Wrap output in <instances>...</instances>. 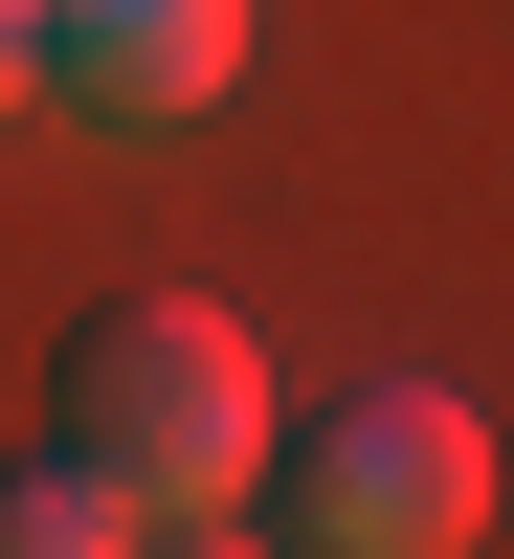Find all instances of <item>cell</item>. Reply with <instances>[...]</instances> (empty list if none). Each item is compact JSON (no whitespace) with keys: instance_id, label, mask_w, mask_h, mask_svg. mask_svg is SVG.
<instances>
[{"instance_id":"6da1fadb","label":"cell","mask_w":514,"mask_h":559,"mask_svg":"<svg viewBox=\"0 0 514 559\" xmlns=\"http://www.w3.org/2000/svg\"><path fill=\"white\" fill-rule=\"evenodd\" d=\"M45 448H89V471L179 537V515H247L268 492L291 403H268V358H247L224 292H89L68 336H45Z\"/></svg>"},{"instance_id":"7a4b0ae2","label":"cell","mask_w":514,"mask_h":559,"mask_svg":"<svg viewBox=\"0 0 514 559\" xmlns=\"http://www.w3.org/2000/svg\"><path fill=\"white\" fill-rule=\"evenodd\" d=\"M268 492H291V559H470L492 537V426L447 381H336L268 448Z\"/></svg>"},{"instance_id":"3957f363","label":"cell","mask_w":514,"mask_h":559,"mask_svg":"<svg viewBox=\"0 0 514 559\" xmlns=\"http://www.w3.org/2000/svg\"><path fill=\"white\" fill-rule=\"evenodd\" d=\"M45 90L112 134H179L247 90V0H45Z\"/></svg>"},{"instance_id":"277c9868","label":"cell","mask_w":514,"mask_h":559,"mask_svg":"<svg viewBox=\"0 0 514 559\" xmlns=\"http://www.w3.org/2000/svg\"><path fill=\"white\" fill-rule=\"evenodd\" d=\"M0 559H157V515H134L89 448H23V471H0Z\"/></svg>"},{"instance_id":"5b68a950","label":"cell","mask_w":514,"mask_h":559,"mask_svg":"<svg viewBox=\"0 0 514 559\" xmlns=\"http://www.w3.org/2000/svg\"><path fill=\"white\" fill-rule=\"evenodd\" d=\"M23 90H45V0H0V112H23Z\"/></svg>"},{"instance_id":"8992f818","label":"cell","mask_w":514,"mask_h":559,"mask_svg":"<svg viewBox=\"0 0 514 559\" xmlns=\"http://www.w3.org/2000/svg\"><path fill=\"white\" fill-rule=\"evenodd\" d=\"M157 559H291V537H224V515H179V537H157Z\"/></svg>"}]
</instances>
